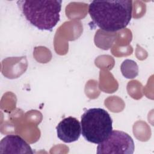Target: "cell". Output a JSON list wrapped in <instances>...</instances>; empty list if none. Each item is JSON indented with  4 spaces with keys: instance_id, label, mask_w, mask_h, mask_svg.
I'll return each mask as SVG.
<instances>
[{
    "instance_id": "1",
    "label": "cell",
    "mask_w": 154,
    "mask_h": 154,
    "mask_svg": "<svg viewBox=\"0 0 154 154\" xmlns=\"http://www.w3.org/2000/svg\"><path fill=\"white\" fill-rule=\"evenodd\" d=\"M93 22L102 30L116 32L126 28L132 13L131 0L93 1L88 7Z\"/></svg>"
},
{
    "instance_id": "5",
    "label": "cell",
    "mask_w": 154,
    "mask_h": 154,
    "mask_svg": "<svg viewBox=\"0 0 154 154\" xmlns=\"http://www.w3.org/2000/svg\"><path fill=\"white\" fill-rule=\"evenodd\" d=\"M58 138L66 143L77 141L81 134V123L75 117L63 119L56 127Z\"/></svg>"
},
{
    "instance_id": "4",
    "label": "cell",
    "mask_w": 154,
    "mask_h": 154,
    "mask_svg": "<svg viewBox=\"0 0 154 154\" xmlns=\"http://www.w3.org/2000/svg\"><path fill=\"white\" fill-rule=\"evenodd\" d=\"M134 149V142L129 134L123 131L114 130L106 140L98 144L96 153L132 154Z\"/></svg>"
},
{
    "instance_id": "6",
    "label": "cell",
    "mask_w": 154,
    "mask_h": 154,
    "mask_svg": "<svg viewBox=\"0 0 154 154\" xmlns=\"http://www.w3.org/2000/svg\"><path fill=\"white\" fill-rule=\"evenodd\" d=\"M30 146L19 135H8L0 142V153H33Z\"/></svg>"
},
{
    "instance_id": "3",
    "label": "cell",
    "mask_w": 154,
    "mask_h": 154,
    "mask_svg": "<svg viewBox=\"0 0 154 154\" xmlns=\"http://www.w3.org/2000/svg\"><path fill=\"white\" fill-rule=\"evenodd\" d=\"M81 132L87 141L99 144L106 140L112 131V120L104 109H87L81 117Z\"/></svg>"
},
{
    "instance_id": "7",
    "label": "cell",
    "mask_w": 154,
    "mask_h": 154,
    "mask_svg": "<svg viewBox=\"0 0 154 154\" xmlns=\"http://www.w3.org/2000/svg\"><path fill=\"white\" fill-rule=\"evenodd\" d=\"M121 71L125 78H134L138 75V67L134 61L126 60L121 65Z\"/></svg>"
},
{
    "instance_id": "2",
    "label": "cell",
    "mask_w": 154,
    "mask_h": 154,
    "mask_svg": "<svg viewBox=\"0 0 154 154\" xmlns=\"http://www.w3.org/2000/svg\"><path fill=\"white\" fill-rule=\"evenodd\" d=\"M17 4L26 20L38 29L51 31L60 21L61 0L18 1Z\"/></svg>"
}]
</instances>
